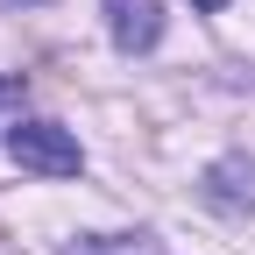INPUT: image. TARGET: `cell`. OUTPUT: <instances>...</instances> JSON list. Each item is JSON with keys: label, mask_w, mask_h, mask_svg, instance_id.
<instances>
[{"label": "cell", "mask_w": 255, "mask_h": 255, "mask_svg": "<svg viewBox=\"0 0 255 255\" xmlns=\"http://www.w3.org/2000/svg\"><path fill=\"white\" fill-rule=\"evenodd\" d=\"M7 156L21 170H36V177H71L85 156H78V135L71 128H57V121H14L7 128Z\"/></svg>", "instance_id": "obj_1"}, {"label": "cell", "mask_w": 255, "mask_h": 255, "mask_svg": "<svg viewBox=\"0 0 255 255\" xmlns=\"http://www.w3.org/2000/svg\"><path fill=\"white\" fill-rule=\"evenodd\" d=\"M213 199H220V206H255V170L220 163V170H213Z\"/></svg>", "instance_id": "obj_3"}, {"label": "cell", "mask_w": 255, "mask_h": 255, "mask_svg": "<svg viewBox=\"0 0 255 255\" xmlns=\"http://www.w3.org/2000/svg\"><path fill=\"white\" fill-rule=\"evenodd\" d=\"M191 7H206V14H220V7H227V0H191Z\"/></svg>", "instance_id": "obj_4"}, {"label": "cell", "mask_w": 255, "mask_h": 255, "mask_svg": "<svg viewBox=\"0 0 255 255\" xmlns=\"http://www.w3.org/2000/svg\"><path fill=\"white\" fill-rule=\"evenodd\" d=\"M107 28L114 43L135 57V50H156V36H163V7L156 0H107Z\"/></svg>", "instance_id": "obj_2"}, {"label": "cell", "mask_w": 255, "mask_h": 255, "mask_svg": "<svg viewBox=\"0 0 255 255\" xmlns=\"http://www.w3.org/2000/svg\"><path fill=\"white\" fill-rule=\"evenodd\" d=\"M28 7H36V0H28Z\"/></svg>", "instance_id": "obj_6"}, {"label": "cell", "mask_w": 255, "mask_h": 255, "mask_svg": "<svg viewBox=\"0 0 255 255\" xmlns=\"http://www.w3.org/2000/svg\"><path fill=\"white\" fill-rule=\"evenodd\" d=\"M14 92H21V85H14V78H0V100H14Z\"/></svg>", "instance_id": "obj_5"}]
</instances>
